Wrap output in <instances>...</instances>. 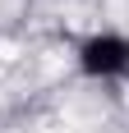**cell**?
Wrapping results in <instances>:
<instances>
[{
    "instance_id": "6da1fadb",
    "label": "cell",
    "mask_w": 129,
    "mask_h": 133,
    "mask_svg": "<svg viewBox=\"0 0 129 133\" xmlns=\"http://www.w3.org/2000/svg\"><path fill=\"white\" fill-rule=\"evenodd\" d=\"M78 69L88 74V78H125L129 74V37H120V32H97V37H88L83 46H78Z\"/></svg>"
}]
</instances>
